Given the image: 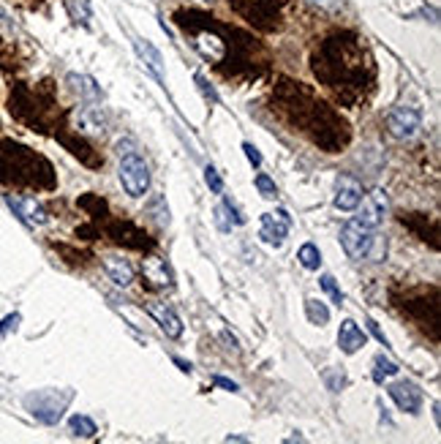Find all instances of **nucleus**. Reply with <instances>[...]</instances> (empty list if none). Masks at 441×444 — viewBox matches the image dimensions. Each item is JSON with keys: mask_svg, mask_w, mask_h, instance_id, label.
Wrapping results in <instances>:
<instances>
[{"mask_svg": "<svg viewBox=\"0 0 441 444\" xmlns=\"http://www.w3.org/2000/svg\"><path fill=\"white\" fill-rule=\"evenodd\" d=\"M74 401L71 390H36L31 396H25V409L44 425L61 423L63 412L68 409V403Z\"/></svg>", "mask_w": 441, "mask_h": 444, "instance_id": "1", "label": "nucleus"}, {"mask_svg": "<svg viewBox=\"0 0 441 444\" xmlns=\"http://www.w3.org/2000/svg\"><path fill=\"white\" fill-rule=\"evenodd\" d=\"M120 183L125 188L128 197H145L150 188V167L145 164V158H139L137 153H125L120 161Z\"/></svg>", "mask_w": 441, "mask_h": 444, "instance_id": "2", "label": "nucleus"}, {"mask_svg": "<svg viewBox=\"0 0 441 444\" xmlns=\"http://www.w3.org/2000/svg\"><path fill=\"white\" fill-rule=\"evenodd\" d=\"M341 245H343L349 259H365V257H370V251L376 245V229H368L357 218H351L349 224L341 229Z\"/></svg>", "mask_w": 441, "mask_h": 444, "instance_id": "3", "label": "nucleus"}, {"mask_svg": "<svg viewBox=\"0 0 441 444\" xmlns=\"http://www.w3.org/2000/svg\"><path fill=\"white\" fill-rule=\"evenodd\" d=\"M420 125H422V115H420V109L414 107H395L387 118V128L395 139L417 137Z\"/></svg>", "mask_w": 441, "mask_h": 444, "instance_id": "4", "label": "nucleus"}, {"mask_svg": "<svg viewBox=\"0 0 441 444\" xmlns=\"http://www.w3.org/2000/svg\"><path fill=\"white\" fill-rule=\"evenodd\" d=\"M76 120V131H82V134H104L107 131V112L104 107L98 104V101H85L82 107L76 109L74 115Z\"/></svg>", "mask_w": 441, "mask_h": 444, "instance_id": "5", "label": "nucleus"}, {"mask_svg": "<svg viewBox=\"0 0 441 444\" xmlns=\"http://www.w3.org/2000/svg\"><path fill=\"white\" fill-rule=\"evenodd\" d=\"M289 227H291V218H289L286 210L264 213L261 215V232H259V237H261L264 243L281 248L284 240H286V234H289Z\"/></svg>", "mask_w": 441, "mask_h": 444, "instance_id": "6", "label": "nucleus"}, {"mask_svg": "<svg viewBox=\"0 0 441 444\" xmlns=\"http://www.w3.org/2000/svg\"><path fill=\"white\" fill-rule=\"evenodd\" d=\"M6 202H9V207L14 210L16 218L25 221L28 227H44L46 221H49V215H46L44 207L36 200H31V197H6Z\"/></svg>", "mask_w": 441, "mask_h": 444, "instance_id": "7", "label": "nucleus"}, {"mask_svg": "<svg viewBox=\"0 0 441 444\" xmlns=\"http://www.w3.org/2000/svg\"><path fill=\"white\" fill-rule=\"evenodd\" d=\"M387 393H390V398L398 403V409H400V412L417 414L420 412V406H422V390H420L414 382L390 384V387H387Z\"/></svg>", "mask_w": 441, "mask_h": 444, "instance_id": "8", "label": "nucleus"}, {"mask_svg": "<svg viewBox=\"0 0 441 444\" xmlns=\"http://www.w3.org/2000/svg\"><path fill=\"white\" fill-rule=\"evenodd\" d=\"M360 202H363V185L349 175L338 177V183H335V207L351 213V210L360 207Z\"/></svg>", "mask_w": 441, "mask_h": 444, "instance_id": "9", "label": "nucleus"}, {"mask_svg": "<svg viewBox=\"0 0 441 444\" xmlns=\"http://www.w3.org/2000/svg\"><path fill=\"white\" fill-rule=\"evenodd\" d=\"M363 207H360V215H357V221L363 224V227H368V229H376L381 224V215H384V210H387V197H384V191H373L370 194V202H360Z\"/></svg>", "mask_w": 441, "mask_h": 444, "instance_id": "10", "label": "nucleus"}, {"mask_svg": "<svg viewBox=\"0 0 441 444\" xmlns=\"http://www.w3.org/2000/svg\"><path fill=\"white\" fill-rule=\"evenodd\" d=\"M147 311H150V316L158 322V327L167 333L169 338H180L183 336V322H180V316L172 311V308L167 306V303H150L147 306Z\"/></svg>", "mask_w": 441, "mask_h": 444, "instance_id": "11", "label": "nucleus"}, {"mask_svg": "<svg viewBox=\"0 0 441 444\" xmlns=\"http://www.w3.org/2000/svg\"><path fill=\"white\" fill-rule=\"evenodd\" d=\"M338 346L346 354H357L363 346H365V333L357 327V322L351 319H343L341 322V330H338Z\"/></svg>", "mask_w": 441, "mask_h": 444, "instance_id": "12", "label": "nucleus"}, {"mask_svg": "<svg viewBox=\"0 0 441 444\" xmlns=\"http://www.w3.org/2000/svg\"><path fill=\"white\" fill-rule=\"evenodd\" d=\"M197 49L207 58V61H224V55H227V41L213 31H202L197 33Z\"/></svg>", "mask_w": 441, "mask_h": 444, "instance_id": "13", "label": "nucleus"}, {"mask_svg": "<svg viewBox=\"0 0 441 444\" xmlns=\"http://www.w3.org/2000/svg\"><path fill=\"white\" fill-rule=\"evenodd\" d=\"M134 46H137V55L142 58V63L147 66V71H150L158 82H164V61H161V52H158L150 41H145V38H137Z\"/></svg>", "mask_w": 441, "mask_h": 444, "instance_id": "14", "label": "nucleus"}, {"mask_svg": "<svg viewBox=\"0 0 441 444\" xmlns=\"http://www.w3.org/2000/svg\"><path fill=\"white\" fill-rule=\"evenodd\" d=\"M104 270H107V276L118 284V286H131L134 284V267H131V262L123 259V257H107L104 259Z\"/></svg>", "mask_w": 441, "mask_h": 444, "instance_id": "15", "label": "nucleus"}, {"mask_svg": "<svg viewBox=\"0 0 441 444\" xmlns=\"http://www.w3.org/2000/svg\"><path fill=\"white\" fill-rule=\"evenodd\" d=\"M142 273H145V278L150 281L152 286H158V289L172 286V273H169L167 262L158 259V257H150V259L142 262Z\"/></svg>", "mask_w": 441, "mask_h": 444, "instance_id": "16", "label": "nucleus"}, {"mask_svg": "<svg viewBox=\"0 0 441 444\" xmlns=\"http://www.w3.org/2000/svg\"><path fill=\"white\" fill-rule=\"evenodd\" d=\"M71 82V88L79 93V98H85V101H98L101 98V91H98V85L93 82L90 77H82V74H71L68 77Z\"/></svg>", "mask_w": 441, "mask_h": 444, "instance_id": "17", "label": "nucleus"}, {"mask_svg": "<svg viewBox=\"0 0 441 444\" xmlns=\"http://www.w3.org/2000/svg\"><path fill=\"white\" fill-rule=\"evenodd\" d=\"M68 428L74 436H82V439H93L98 428H95V423H93L90 417H85V414H74L71 420H68Z\"/></svg>", "mask_w": 441, "mask_h": 444, "instance_id": "18", "label": "nucleus"}, {"mask_svg": "<svg viewBox=\"0 0 441 444\" xmlns=\"http://www.w3.org/2000/svg\"><path fill=\"white\" fill-rule=\"evenodd\" d=\"M297 259H300V264H303L305 270H319V264H321V254H319V248L313 243H305L300 251H297Z\"/></svg>", "mask_w": 441, "mask_h": 444, "instance_id": "19", "label": "nucleus"}, {"mask_svg": "<svg viewBox=\"0 0 441 444\" xmlns=\"http://www.w3.org/2000/svg\"><path fill=\"white\" fill-rule=\"evenodd\" d=\"M305 311H308V319L313 324L330 322V311H327V306L319 303V300H305Z\"/></svg>", "mask_w": 441, "mask_h": 444, "instance_id": "20", "label": "nucleus"}, {"mask_svg": "<svg viewBox=\"0 0 441 444\" xmlns=\"http://www.w3.org/2000/svg\"><path fill=\"white\" fill-rule=\"evenodd\" d=\"M373 379H376V382H384V379H387V376H395L398 373V366L395 363H393V360H387V357H384V354H379V357H376V360H373Z\"/></svg>", "mask_w": 441, "mask_h": 444, "instance_id": "21", "label": "nucleus"}, {"mask_svg": "<svg viewBox=\"0 0 441 444\" xmlns=\"http://www.w3.org/2000/svg\"><path fill=\"white\" fill-rule=\"evenodd\" d=\"M254 183H256L259 194H261L264 200H275V197H278V188H275V183L267 177V175H256V180H254Z\"/></svg>", "mask_w": 441, "mask_h": 444, "instance_id": "22", "label": "nucleus"}, {"mask_svg": "<svg viewBox=\"0 0 441 444\" xmlns=\"http://www.w3.org/2000/svg\"><path fill=\"white\" fill-rule=\"evenodd\" d=\"M204 180H207V185H210L213 194H221V191H224V180H221V175H218V169L215 167L204 169Z\"/></svg>", "mask_w": 441, "mask_h": 444, "instance_id": "23", "label": "nucleus"}, {"mask_svg": "<svg viewBox=\"0 0 441 444\" xmlns=\"http://www.w3.org/2000/svg\"><path fill=\"white\" fill-rule=\"evenodd\" d=\"M321 289L333 297V303H338V306L343 303V294H341V289L335 286V278L333 276H321Z\"/></svg>", "mask_w": 441, "mask_h": 444, "instance_id": "24", "label": "nucleus"}, {"mask_svg": "<svg viewBox=\"0 0 441 444\" xmlns=\"http://www.w3.org/2000/svg\"><path fill=\"white\" fill-rule=\"evenodd\" d=\"M305 3L313 6V9H319V11H327V14L341 11V0H305Z\"/></svg>", "mask_w": 441, "mask_h": 444, "instance_id": "25", "label": "nucleus"}, {"mask_svg": "<svg viewBox=\"0 0 441 444\" xmlns=\"http://www.w3.org/2000/svg\"><path fill=\"white\" fill-rule=\"evenodd\" d=\"M22 322V316L19 314H9L6 319H0V336H9V333H14L16 327Z\"/></svg>", "mask_w": 441, "mask_h": 444, "instance_id": "26", "label": "nucleus"}, {"mask_svg": "<svg viewBox=\"0 0 441 444\" xmlns=\"http://www.w3.org/2000/svg\"><path fill=\"white\" fill-rule=\"evenodd\" d=\"M197 85H199V91L204 93V98H210V101H218V93L210 88V82L202 77V74H197Z\"/></svg>", "mask_w": 441, "mask_h": 444, "instance_id": "27", "label": "nucleus"}, {"mask_svg": "<svg viewBox=\"0 0 441 444\" xmlns=\"http://www.w3.org/2000/svg\"><path fill=\"white\" fill-rule=\"evenodd\" d=\"M243 150H245V155H248V161H251L254 167H261V153H259V150H256V148H254V145H251V142H245Z\"/></svg>", "mask_w": 441, "mask_h": 444, "instance_id": "28", "label": "nucleus"}, {"mask_svg": "<svg viewBox=\"0 0 441 444\" xmlns=\"http://www.w3.org/2000/svg\"><path fill=\"white\" fill-rule=\"evenodd\" d=\"M215 221H218L221 229H232V221H227V207H224V202L215 207Z\"/></svg>", "mask_w": 441, "mask_h": 444, "instance_id": "29", "label": "nucleus"}, {"mask_svg": "<svg viewBox=\"0 0 441 444\" xmlns=\"http://www.w3.org/2000/svg\"><path fill=\"white\" fill-rule=\"evenodd\" d=\"M224 207H227L229 218H232V221H234V224H245V215L240 213V210H237V207H234V205H232V202H229V200H224Z\"/></svg>", "mask_w": 441, "mask_h": 444, "instance_id": "30", "label": "nucleus"}, {"mask_svg": "<svg viewBox=\"0 0 441 444\" xmlns=\"http://www.w3.org/2000/svg\"><path fill=\"white\" fill-rule=\"evenodd\" d=\"M213 382L218 384V387L229 390V393H237V390H240V387H237V382H232V379H227V376H213Z\"/></svg>", "mask_w": 441, "mask_h": 444, "instance_id": "31", "label": "nucleus"}, {"mask_svg": "<svg viewBox=\"0 0 441 444\" xmlns=\"http://www.w3.org/2000/svg\"><path fill=\"white\" fill-rule=\"evenodd\" d=\"M368 327H370V333H373V336L379 338V344H384V346H387V344H390V341H387V336H384V333H381V330H379V324L373 322V319H368Z\"/></svg>", "mask_w": 441, "mask_h": 444, "instance_id": "32", "label": "nucleus"}, {"mask_svg": "<svg viewBox=\"0 0 441 444\" xmlns=\"http://www.w3.org/2000/svg\"><path fill=\"white\" fill-rule=\"evenodd\" d=\"M175 363H177V366H180V371H185V373H191V363H185V360H180V357H175Z\"/></svg>", "mask_w": 441, "mask_h": 444, "instance_id": "33", "label": "nucleus"}]
</instances>
